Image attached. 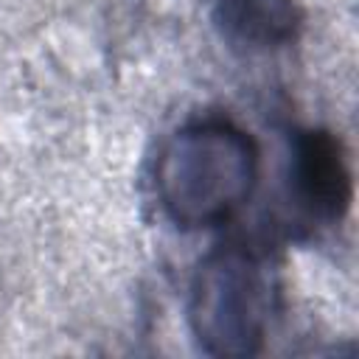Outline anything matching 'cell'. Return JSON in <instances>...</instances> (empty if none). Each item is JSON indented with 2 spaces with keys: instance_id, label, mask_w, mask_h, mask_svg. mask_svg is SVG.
Returning a JSON list of instances; mask_svg holds the SVG:
<instances>
[{
  "instance_id": "obj_4",
  "label": "cell",
  "mask_w": 359,
  "mask_h": 359,
  "mask_svg": "<svg viewBox=\"0 0 359 359\" xmlns=\"http://www.w3.org/2000/svg\"><path fill=\"white\" fill-rule=\"evenodd\" d=\"M219 36L247 53H264L297 39L303 8L297 0H208Z\"/></svg>"
},
{
  "instance_id": "obj_1",
  "label": "cell",
  "mask_w": 359,
  "mask_h": 359,
  "mask_svg": "<svg viewBox=\"0 0 359 359\" xmlns=\"http://www.w3.org/2000/svg\"><path fill=\"white\" fill-rule=\"evenodd\" d=\"M258 146L233 121L205 118L177 129L154 165L163 213L182 230L230 222L258 182Z\"/></svg>"
},
{
  "instance_id": "obj_3",
  "label": "cell",
  "mask_w": 359,
  "mask_h": 359,
  "mask_svg": "<svg viewBox=\"0 0 359 359\" xmlns=\"http://www.w3.org/2000/svg\"><path fill=\"white\" fill-rule=\"evenodd\" d=\"M289 205L309 224H337L351 208L353 182L342 143L328 129H297L286 157Z\"/></svg>"
},
{
  "instance_id": "obj_2",
  "label": "cell",
  "mask_w": 359,
  "mask_h": 359,
  "mask_svg": "<svg viewBox=\"0 0 359 359\" xmlns=\"http://www.w3.org/2000/svg\"><path fill=\"white\" fill-rule=\"evenodd\" d=\"M278 309V280L264 255L247 247L208 252L188 289V325L208 356L261 353Z\"/></svg>"
}]
</instances>
